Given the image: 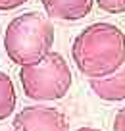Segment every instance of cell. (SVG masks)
<instances>
[{"label":"cell","instance_id":"6da1fadb","mask_svg":"<svg viewBox=\"0 0 125 131\" xmlns=\"http://www.w3.org/2000/svg\"><path fill=\"white\" fill-rule=\"evenodd\" d=\"M71 60L87 79H102L125 64V33L108 21L87 25L73 39Z\"/></svg>","mask_w":125,"mask_h":131},{"label":"cell","instance_id":"7a4b0ae2","mask_svg":"<svg viewBox=\"0 0 125 131\" xmlns=\"http://www.w3.org/2000/svg\"><path fill=\"white\" fill-rule=\"evenodd\" d=\"M54 46V27L50 17L39 12L16 16L4 31V50L16 66H31L40 62Z\"/></svg>","mask_w":125,"mask_h":131},{"label":"cell","instance_id":"3957f363","mask_svg":"<svg viewBox=\"0 0 125 131\" xmlns=\"http://www.w3.org/2000/svg\"><path fill=\"white\" fill-rule=\"evenodd\" d=\"M19 83L23 94L37 102L60 100L69 93L73 75L69 64L60 52H50L37 64L21 66Z\"/></svg>","mask_w":125,"mask_h":131},{"label":"cell","instance_id":"277c9868","mask_svg":"<svg viewBox=\"0 0 125 131\" xmlns=\"http://www.w3.org/2000/svg\"><path fill=\"white\" fill-rule=\"evenodd\" d=\"M12 131H67V118L52 106H27L14 116Z\"/></svg>","mask_w":125,"mask_h":131},{"label":"cell","instance_id":"5b68a950","mask_svg":"<svg viewBox=\"0 0 125 131\" xmlns=\"http://www.w3.org/2000/svg\"><path fill=\"white\" fill-rule=\"evenodd\" d=\"M46 17L60 21H79L93 12L94 0H40Z\"/></svg>","mask_w":125,"mask_h":131},{"label":"cell","instance_id":"8992f818","mask_svg":"<svg viewBox=\"0 0 125 131\" xmlns=\"http://www.w3.org/2000/svg\"><path fill=\"white\" fill-rule=\"evenodd\" d=\"M89 87L100 100H106V102L125 100V64L108 77L89 79Z\"/></svg>","mask_w":125,"mask_h":131},{"label":"cell","instance_id":"52a82bcc","mask_svg":"<svg viewBox=\"0 0 125 131\" xmlns=\"http://www.w3.org/2000/svg\"><path fill=\"white\" fill-rule=\"evenodd\" d=\"M16 102H17V96H16V87H14L12 79L4 71H0V122L8 119L14 114Z\"/></svg>","mask_w":125,"mask_h":131},{"label":"cell","instance_id":"ba28073f","mask_svg":"<svg viewBox=\"0 0 125 131\" xmlns=\"http://www.w3.org/2000/svg\"><path fill=\"white\" fill-rule=\"evenodd\" d=\"M94 4L106 14L112 16H119L125 14V0H94Z\"/></svg>","mask_w":125,"mask_h":131},{"label":"cell","instance_id":"9c48e42d","mask_svg":"<svg viewBox=\"0 0 125 131\" xmlns=\"http://www.w3.org/2000/svg\"><path fill=\"white\" fill-rule=\"evenodd\" d=\"M112 129H113V131H125V106L119 108V110L116 112V118H113Z\"/></svg>","mask_w":125,"mask_h":131},{"label":"cell","instance_id":"30bf717a","mask_svg":"<svg viewBox=\"0 0 125 131\" xmlns=\"http://www.w3.org/2000/svg\"><path fill=\"white\" fill-rule=\"evenodd\" d=\"M27 0H0V12H10L19 6H23Z\"/></svg>","mask_w":125,"mask_h":131},{"label":"cell","instance_id":"8fae6325","mask_svg":"<svg viewBox=\"0 0 125 131\" xmlns=\"http://www.w3.org/2000/svg\"><path fill=\"white\" fill-rule=\"evenodd\" d=\"M75 131H102V129H98V127H79V129H75Z\"/></svg>","mask_w":125,"mask_h":131}]
</instances>
